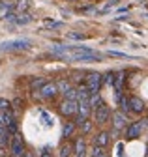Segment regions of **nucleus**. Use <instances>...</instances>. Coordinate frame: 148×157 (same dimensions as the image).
Returning <instances> with one entry per match:
<instances>
[{
  "instance_id": "1",
  "label": "nucleus",
  "mask_w": 148,
  "mask_h": 157,
  "mask_svg": "<svg viewBox=\"0 0 148 157\" xmlns=\"http://www.w3.org/2000/svg\"><path fill=\"white\" fill-rule=\"evenodd\" d=\"M32 43L30 39H8V41H2L0 43V51H26L30 49Z\"/></svg>"
},
{
  "instance_id": "2",
  "label": "nucleus",
  "mask_w": 148,
  "mask_h": 157,
  "mask_svg": "<svg viewBox=\"0 0 148 157\" xmlns=\"http://www.w3.org/2000/svg\"><path fill=\"white\" fill-rule=\"evenodd\" d=\"M109 118H111V109H109L105 103H101V105H98V107L94 109V120H96L98 125L107 124V122H109Z\"/></svg>"
},
{
  "instance_id": "3",
  "label": "nucleus",
  "mask_w": 148,
  "mask_h": 157,
  "mask_svg": "<svg viewBox=\"0 0 148 157\" xmlns=\"http://www.w3.org/2000/svg\"><path fill=\"white\" fill-rule=\"evenodd\" d=\"M101 82H103V77L99 73H88L86 77V88L90 94H98L99 88H101Z\"/></svg>"
},
{
  "instance_id": "4",
  "label": "nucleus",
  "mask_w": 148,
  "mask_h": 157,
  "mask_svg": "<svg viewBox=\"0 0 148 157\" xmlns=\"http://www.w3.org/2000/svg\"><path fill=\"white\" fill-rule=\"evenodd\" d=\"M10 146H11V155L13 157H21L25 153V142H23V136L19 133H15L10 139Z\"/></svg>"
},
{
  "instance_id": "5",
  "label": "nucleus",
  "mask_w": 148,
  "mask_h": 157,
  "mask_svg": "<svg viewBox=\"0 0 148 157\" xmlns=\"http://www.w3.org/2000/svg\"><path fill=\"white\" fill-rule=\"evenodd\" d=\"M58 94V86L56 82H45L41 88H40V97H43V99H54Z\"/></svg>"
},
{
  "instance_id": "6",
  "label": "nucleus",
  "mask_w": 148,
  "mask_h": 157,
  "mask_svg": "<svg viewBox=\"0 0 148 157\" xmlns=\"http://www.w3.org/2000/svg\"><path fill=\"white\" fill-rule=\"evenodd\" d=\"M142 127H144L142 122H133V124H129V125L126 127V139L133 140V139H137V136H141Z\"/></svg>"
},
{
  "instance_id": "7",
  "label": "nucleus",
  "mask_w": 148,
  "mask_h": 157,
  "mask_svg": "<svg viewBox=\"0 0 148 157\" xmlns=\"http://www.w3.org/2000/svg\"><path fill=\"white\" fill-rule=\"evenodd\" d=\"M111 120H113V125H115V131H120L127 125V118L124 112L116 110V112H111Z\"/></svg>"
},
{
  "instance_id": "8",
  "label": "nucleus",
  "mask_w": 148,
  "mask_h": 157,
  "mask_svg": "<svg viewBox=\"0 0 148 157\" xmlns=\"http://www.w3.org/2000/svg\"><path fill=\"white\" fill-rule=\"evenodd\" d=\"M60 112L64 116H75L77 114V101H71V99H64L60 103Z\"/></svg>"
},
{
  "instance_id": "9",
  "label": "nucleus",
  "mask_w": 148,
  "mask_h": 157,
  "mask_svg": "<svg viewBox=\"0 0 148 157\" xmlns=\"http://www.w3.org/2000/svg\"><path fill=\"white\" fill-rule=\"evenodd\" d=\"M127 107H129L131 112H137V114H142V110H144V103H142L141 97H137V95L127 97Z\"/></svg>"
},
{
  "instance_id": "10",
  "label": "nucleus",
  "mask_w": 148,
  "mask_h": 157,
  "mask_svg": "<svg viewBox=\"0 0 148 157\" xmlns=\"http://www.w3.org/2000/svg\"><path fill=\"white\" fill-rule=\"evenodd\" d=\"M109 136H111V133H109V131H101V133H98V135L94 136V146L105 148V146L109 144Z\"/></svg>"
},
{
  "instance_id": "11",
  "label": "nucleus",
  "mask_w": 148,
  "mask_h": 157,
  "mask_svg": "<svg viewBox=\"0 0 148 157\" xmlns=\"http://www.w3.org/2000/svg\"><path fill=\"white\" fill-rule=\"evenodd\" d=\"M73 153H75V157H84L86 155V142H84V139H77L75 148H73Z\"/></svg>"
},
{
  "instance_id": "12",
  "label": "nucleus",
  "mask_w": 148,
  "mask_h": 157,
  "mask_svg": "<svg viewBox=\"0 0 148 157\" xmlns=\"http://www.w3.org/2000/svg\"><path fill=\"white\" fill-rule=\"evenodd\" d=\"M58 155H60V157H71V155H73V146H71L69 142H64V144L60 146V150H58Z\"/></svg>"
},
{
  "instance_id": "13",
  "label": "nucleus",
  "mask_w": 148,
  "mask_h": 157,
  "mask_svg": "<svg viewBox=\"0 0 148 157\" xmlns=\"http://www.w3.org/2000/svg\"><path fill=\"white\" fill-rule=\"evenodd\" d=\"M73 131H75V124H73V122H66V125H64V129H62V135L68 139V136H71Z\"/></svg>"
},
{
  "instance_id": "14",
  "label": "nucleus",
  "mask_w": 148,
  "mask_h": 157,
  "mask_svg": "<svg viewBox=\"0 0 148 157\" xmlns=\"http://www.w3.org/2000/svg\"><path fill=\"white\" fill-rule=\"evenodd\" d=\"M17 11H26L30 8V0H17Z\"/></svg>"
},
{
  "instance_id": "15",
  "label": "nucleus",
  "mask_w": 148,
  "mask_h": 157,
  "mask_svg": "<svg viewBox=\"0 0 148 157\" xmlns=\"http://www.w3.org/2000/svg\"><path fill=\"white\" fill-rule=\"evenodd\" d=\"M11 110V101H8L6 97H0V112H6Z\"/></svg>"
},
{
  "instance_id": "16",
  "label": "nucleus",
  "mask_w": 148,
  "mask_h": 157,
  "mask_svg": "<svg viewBox=\"0 0 148 157\" xmlns=\"http://www.w3.org/2000/svg\"><path fill=\"white\" fill-rule=\"evenodd\" d=\"M47 81H43V78H32V82H30V88L36 90V88H41Z\"/></svg>"
},
{
  "instance_id": "17",
  "label": "nucleus",
  "mask_w": 148,
  "mask_h": 157,
  "mask_svg": "<svg viewBox=\"0 0 148 157\" xmlns=\"http://www.w3.org/2000/svg\"><path fill=\"white\" fill-rule=\"evenodd\" d=\"M68 37L69 39H83V41H84V39H88L86 34H79V32H68Z\"/></svg>"
},
{
  "instance_id": "18",
  "label": "nucleus",
  "mask_w": 148,
  "mask_h": 157,
  "mask_svg": "<svg viewBox=\"0 0 148 157\" xmlns=\"http://www.w3.org/2000/svg\"><path fill=\"white\" fill-rule=\"evenodd\" d=\"M13 21H15L17 25H28V23L32 21V19H30L28 15H21V17H15V19H13Z\"/></svg>"
},
{
  "instance_id": "19",
  "label": "nucleus",
  "mask_w": 148,
  "mask_h": 157,
  "mask_svg": "<svg viewBox=\"0 0 148 157\" xmlns=\"http://www.w3.org/2000/svg\"><path fill=\"white\" fill-rule=\"evenodd\" d=\"M109 56H116V58H131L126 52H118V51H109Z\"/></svg>"
},
{
  "instance_id": "20",
  "label": "nucleus",
  "mask_w": 148,
  "mask_h": 157,
  "mask_svg": "<svg viewBox=\"0 0 148 157\" xmlns=\"http://www.w3.org/2000/svg\"><path fill=\"white\" fill-rule=\"evenodd\" d=\"M103 153V148H99V146H92V157H99Z\"/></svg>"
},
{
  "instance_id": "21",
  "label": "nucleus",
  "mask_w": 148,
  "mask_h": 157,
  "mask_svg": "<svg viewBox=\"0 0 148 157\" xmlns=\"http://www.w3.org/2000/svg\"><path fill=\"white\" fill-rule=\"evenodd\" d=\"M43 25H45L47 28H58V26H60L62 23H58V21H45Z\"/></svg>"
},
{
  "instance_id": "22",
  "label": "nucleus",
  "mask_w": 148,
  "mask_h": 157,
  "mask_svg": "<svg viewBox=\"0 0 148 157\" xmlns=\"http://www.w3.org/2000/svg\"><path fill=\"white\" fill-rule=\"evenodd\" d=\"M103 81H105L107 84H113V82H115V73H107V75L103 77Z\"/></svg>"
},
{
  "instance_id": "23",
  "label": "nucleus",
  "mask_w": 148,
  "mask_h": 157,
  "mask_svg": "<svg viewBox=\"0 0 148 157\" xmlns=\"http://www.w3.org/2000/svg\"><path fill=\"white\" fill-rule=\"evenodd\" d=\"M81 125H83V133H88V131H90V127H92V122H88V120H86V122H83Z\"/></svg>"
},
{
  "instance_id": "24",
  "label": "nucleus",
  "mask_w": 148,
  "mask_h": 157,
  "mask_svg": "<svg viewBox=\"0 0 148 157\" xmlns=\"http://www.w3.org/2000/svg\"><path fill=\"white\" fill-rule=\"evenodd\" d=\"M40 157H53V153H51V150H49V148H43V151L40 153Z\"/></svg>"
},
{
  "instance_id": "25",
  "label": "nucleus",
  "mask_w": 148,
  "mask_h": 157,
  "mask_svg": "<svg viewBox=\"0 0 148 157\" xmlns=\"http://www.w3.org/2000/svg\"><path fill=\"white\" fill-rule=\"evenodd\" d=\"M11 105H15V109H21V105H23V101H21V99H15V101H13Z\"/></svg>"
},
{
  "instance_id": "26",
  "label": "nucleus",
  "mask_w": 148,
  "mask_h": 157,
  "mask_svg": "<svg viewBox=\"0 0 148 157\" xmlns=\"http://www.w3.org/2000/svg\"><path fill=\"white\" fill-rule=\"evenodd\" d=\"M21 157H34V155H32V151H26V150H25V153H23Z\"/></svg>"
},
{
  "instance_id": "27",
  "label": "nucleus",
  "mask_w": 148,
  "mask_h": 157,
  "mask_svg": "<svg viewBox=\"0 0 148 157\" xmlns=\"http://www.w3.org/2000/svg\"><path fill=\"white\" fill-rule=\"evenodd\" d=\"M99 157H109V153H107V151H103V153H101Z\"/></svg>"
},
{
  "instance_id": "28",
  "label": "nucleus",
  "mask_w": 148,
  "mask_h": 157,
  "mask_svg": "<svg viewBox=\"0 0 148 157\" xmlns=\"http://www.w3.org/2000/svg\"><path fill=\"white\" fill-rule=\"evenodd\" d=\"M2 155H4V148H2V146H0V157H2Z\"/></svg>"
},
{
  "instance_id": "29",
  "label": "nucleus",
  "mask_w": 148,
  "mask_h": 157,
  "mask_svg": "<svg viewBox=\"0 0 148 157\" xmlns=\"http://www.w3.org/2000/svg\"><path fill=\"white\" fill-rule=\"evenodd\" d=\"M69 2H73V0H69Z\"/></svg>"
},
{
  "instance_id": "30",
  "label": "nucleus",
  "mask_w": 148,
  "mask_h": 157,
  "mask_svg": "<svg viewBox=\"0 0 148 157\" xmlns=\"http://www.w3.org/2000/svg\"><path fill=\"white\" fill-rule=\"evenodd\" d=\"M11 157H13V155H11Z\"/></svg>"
}]
</instances>
